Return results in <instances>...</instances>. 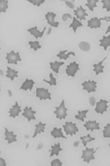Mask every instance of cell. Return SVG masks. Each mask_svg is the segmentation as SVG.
Returning <instances> with one entry per match:
<instances>
[{"instance_id": "obj_1", "label": "cell", "mask_w": 110, "mask_h": 166, "mask_svg": "<svg viewBox=\"0 0 110 166\" xmlns=\"http://www.w3.org/2000/svg\"><path fill=\"white\" fill-rule=\"evenodd\" d=\"M67 110L68 109L66 108L65 105V101L63 100L61 103L58 107H55V110L54 111V113L56 115L57 119L62 120L65 119L67 116Z\"/></svg>"}, {"instance_id": "obj_2", "label": "cell", "mask_w": 110, "mask_h": 166, "mask_svg": "<svg viewBox=\"0 0 110 166\" xmlns=\"http://www.w3.org/2000/svg\"><path fill=\"white\" fill-rule=\"evenodd\" d=\"M94 150V148H86L85 150H83L82 151V159H83V161L89 163L90 162V161L92 160H94L95 157H94V153L96 152V150Z\"/></svg>"}, {"instance_id": "obj_3", "label": "cell", "mask_w": 110, "mask_h": 166, "mask_svg": "<svg viewBox=\"0 0 110 166\" xmlns=\"http://www.w3.org/2000/svg\"><path fill=\"white\" fill-rule=\"evenodd\" d=\"M36 95L40 101L51 100V95L48 89L44 88H37L36 91Z\"/></svg>"}, {"instance_id": "obj_4", "label": "cell", "mask_w": 110, "mask_h": 166, "mask_svg": "<svg viewBox=\"0 0 110 166\" xmlns=\"http://www.w3.org/2000/svg\"><path fill=\"white\" fill-rule=\"evenodd\" d=\"M6 59L8 64L17 65L18 62H21V58L19 55V52H15L14 51H11L9 53H6Z\"/></svg>"}, {"instance_id": "obj_5", "label": "cell", "mask_w": 110, "mask_h": 166, "mask_svg": "<svg viewBox=\"0 0 110 166\" xmlns=\"http://www.w3.org/2000/svg\"><path fill=\"white\" fill-rule=\"evenodd\" d=\"M63 128L66 134L70 135V136L76 135V132L79 131V129L78 128L75 123H73L72 122H66L63 126Z\"/></svg>"}, {"instance_id": "obj_6", "label": "cell", "mask_w": 110, "mask_h": 166, "mask_svg": "<svg viewBox=\"0 0 110 166\" xmlns=\"http://www.w3.org/2000/svg\"><path fill=\"white\" fill-rule=\"evenodd\" d=\"M108 101L104 99H100V101L96 103V106L95 108V111L97 113H100L103 115L104 112H107L108 106Z\"/></svg>"}, {"instance_id": "obj_7", "label": "cell", "mask_w": 110, "mask_h": 166, "mask_svg": "<svg viewBox=\"0 0 110 166\" xmlns=\"http://www.w3.org/2000/svg\"><path fill=\"white\" fill-rule=\"evenodd\" d=\"M79 70V65L76 62H74L67 66L66 69V73L68 76L74 77L75 76L76 73Z\"/></svg>"}, {"instance_id": "obj_8", "label": "cell", "mask_w": 110, "mask_h": 166, "mask_svg": "<svg viewBox=\"0 0 110 166\" xmlns=\"http://www.w3.org/2000/svg\"><path fill=\"white\" fill-rule=\"evenodd\" d=\"M82 86L83 90L86 91L88 93H91L96 91L97 82L94 80L86 81L82 84Z\"/></svg>"}, {"instance_id": "obj_9", "label": "cell", "mask_w": 110, "mask_h": 166, "mask_svg": "<svg viewBox=\"0 0 110 166\" xmlns=\"http://www.w3.org/2000/svg\"><path fill=\"white\" fill-rule=\"evenodd\" d=\"M55 17H56V14L51 12H47L45 15V18L48 24H50L51 26L54 28H58L59 23L58 22H55L54 20Z\"/></svg>"}, {"instance_id": "obj_10", "label": "cell", "mask_w": 110, "mask_h": 166, "mask_svg": "<svg viewBox=\"0 0 110 166\" xmlns=\"http://www.w3.org/2000/svg\"><path fill=\"white\" fill-rule=\"evenodd\" d=\"M36 113V112L33 110L32 107L26 106L25 108L23 109V113L22 115L28 119V121H30L32 120H35V115Z\"/></svg>"}, {"instance_id": "obj_11", "label": "cell", "mask_w": 110, "mask_h": 166, "mask_svg": "<svg viewBox=\"0 0 110 166\" xmlns=\"http://www.w3.org/2000/svg\"><path fill=\"white\" fill-rule=\"evenodd\" d=\"M84 127L87 131L90 130L93 131V130H99L100 129L99 123H97L96 120H89L86 121L84 124Z\"/></svg>"}, {"instance_id": "obj_12", "label": "cell", "mask_w": 110, "mask_h": 166, "mask_svg": "<svg viewBox=\"0 0 110 166\" xmlns=\"http://www.w3.org/2000/svg\"><path fill=\"white\" fill-rule=\"evenodd\" d=\"M101 20L100 18L97 17H93L90 19L87 22V26L90 29H97L101 26Z\"/></svg>"}, {"instance_id": "obj_13", "label": "cell", "mask_w": 110, "mask_h": 166, "mask_svg": "<svg viewBox=\"0 0 110 166\" xmlns=\"http://www.w3.org/2000/svg\"><path fill=\"white\" fill-rule=\"evenodd\" d=\"M46 29V27H44V28L43 30V31H40L37 29V27L35 26L33 28H31L30 29H28V31L29 32L30 35H33L36 39H37L39 38H41L43 36Z\"/></svg>"}, {"instance_id": "obj_14", "label": "cell", "mask_w": 110, "mask_h": 166, "mask_svg": "<svg viewBox=\"0 0 110 166\" xmlns=\"http://www.w3.org/2000/svg\"><path fill=\"white\" fill-rule=\"evenodd\" d=\"M74 15H75L76 19H79L80 20L85 19V17L88 16L86 13V11L81 6L78 7L76 10H74Z\"/></svg>"}, {"instance_id": "obj_15", "label": "cell", "mask_w": 110, "mask_h": 166, "mask_svg": "<svg viewBox=\"0 0 110 166\" xmlns=\"http://www.w3.org/2000/svg\"><path fill=\"white\" fill-rule=\"evenodd\" d=\"M21 112V107L19 105L17 102H15V105H13L11 108L9 110V117L12 118H15L16 117L19 116V113Z\"/></svg>"}, {"instance_id": "obj_16", "label": "cell", "mask_w": 110, "mask_h": 166, "mask_svg": "<svg viewBox=\"0 0 110 166\" xmlns=\"http://www.w3.org/2000/svg\"><path fill=\"white\" fill-rule=\"evenodd\" d=\"M107 57H105L103 59H102L100 62L98 63H95L93 64V70L96 73V75H99L100 73H104V66L103 65L105 61L106 60Z\"/></svg>"}, {"instance_id": "obj_17", "label": "cell", "mask_w": 110, "mask_h": 166, "mask_svg": "<svg viewBox=\"0 0 110 166\" xmlns=\"http://www.w3.org/2000/svg\"><path fill=\"white\" fill-rule=\"evenodd\" d=\"M5 130H6L5 139L8 141V143L11 144L13 142H17V135L14 134L13 131H9L8 130L6 127L5 128Z\"/></svg>"}, {"instance_id": "obj_18", "label": "cell", "mask_w": 110, "mask_h": 166, "mask_svg": "<svg viewBox=\"0 0 110 166\" xmlns=\"http://www.w3.org/2000/svg\"><path fill=\"white\" fill-rule=\"evenodd\" d=\"M35 84V82L33 80L26 79L25 81L23 83L22 86L20 88V90H22L24 91H32L33 86Z\"/></svg>"}, {"instance_id": "obj_19", "label": "cell", "mask_w": 110, "mask_h": 166, "mask_svg": "<svg viewBox=\"0 0 110 166\" xmlns=\"http://www.w3.org/2000/svg\"><path fill=\"white\" fill-rule=\"evenodd\" d=\"M46 126V124L45 123H42L41 122H39L38 124L35 125V132L34 134L33 135V138H35L38 134L44 132V130H45V127Z\"/></svg>"}, {"instance_id": "obj_20", "label": "cell", "mask_w": 110, "mask_h": 166, "mask_svg": "<svg viewBox=\"0 0 110 166\" xmlns=\"http://www.w3.org/2000/svg\"><path fill=\"white\" fill-rule=\"evenodd\" d=\"M68 50H64L61 51L57 55V57H59L60 59H64V60H67L68 57H70V55H73L74 57H75V53L74 52H68Z\"/></svg>"}, {"instance_id": "obj_21", "label": "cell", "mask_w": 110, "mask_h": 166, "mask_svg": "<svg viewBox=\"0 0 110 166\" xmlns=\"http://www.w3.org/2000/svg\"><path fill=\"white\" fill-rule=\"evenodd\" d=\"M6 77L11 79V80L13 81L15 77H18V72L14 69H11L9 67H7Z\"/></svg>"}, {"instance_id": "obj_22", "label": "cell", "mask_w": 110, "mask_h": 166, "mask_svg": "<svg viewBox=\"0 0 110 166\" xmlns=\"http://www.w3.org/2000/svg\"><path fill=\"white\" fill-rule=\"evenodd\" d=\"M51 135H52L54 138H63L65 139H67V138L65 136H64L63 132H62V129L60 128H54L52 130V131L51 132Z\"/></svg>"}, {"instance_id": "obj_23", "label": "cell", "mask_w": 110, "mask_h": 166, "mask_svg": "<svg viewBox=\"0 0 110 166\" xmlns=\"http://www.w3.org/2000/svg\"><path fill=\"white\" fill-rule=\"evenodd\" d=\"M110 46V35L103 36V39L100 40V46L103 47L105 51L107 50Z\"/></svg>"}, {"instance_id": "obj_24", "label": "cell", "mask_w": 110, "mask_h": 166, "mask_svg": "<svg viewBox=\"0 0 110 166\" xmlns=\"http://www.w3.org/2000/svg\"><path fill=\"white\" fill-rule=\"evenodd\" d=\"M51 154H50V157H51L53 156H54V155L58 156L59 152L63 150V149L61 148L60 143H55L54 145L51 146Z\"/></svg>"}, {"instance_id": "obj_25", "label": "cell", "mask_w": 110, "mask_h": 166, "mask_svg": "<svg viewBox=\"0 0 110 166\" xmlns=\"http://www.w3.org/2000/svg\"><path fill=\"white\" fill-rule=\"evenodd\" d=\"M64 64V62H57L55 61L54 62H50V68L52 69V71L58 74L59 73V68L63 66Z\"/></svg>"}, {"instance_id": "obj_26", "label": "cell", "mask_w": 110, "mask_h": 166, "mask_svg": "<svg viewBox=\"0 0 110 166\" xmlns=\"http://www.w3.org/2000/svg\"><path fill=\"white\" fill-rule=\"evenodd\" d=\"M82 26H83V24L79 20H78L75 17H73V21L71 23V24L70 25V28L73 29L74 33H76L78 28L82 27Z\"/></svg>"}, {"instance_id": "obj_27", "label": "cell", "mask_w": 110, "mask_h": 166, "mask_svg": "<svg viewBox=\"0 0 110 166\" xmlns=\"http://www.w3.org/2000/svg\"><path fill=\"white\" fill-rule=\"evenodd\" d=\"M89 110H83L81 111H78V114L75 116V119L77 120H79L81 121H84L86 117V114L88 113Z\"/></svg>"}, {"instance_id": "obj_28", "label": "cell", "mask_w": 110, "mask_h": 166, "mask_svg": "<svg viewBox=\"0 0 110 166\" xmlns=\"http://www.w3.org/2000/svg\"><path fill=\"white\" fill-rule=\"evenodd\" d=\"M79 48L82 51L88 52L90 50L91 46L90 44L86 41H81L79 44Z\"/></svg>"}, {"instance_id": "obj_29", "label": "cell", "mask_w": 110, "mask_h": 166, "mask_svg": "<svg viewBox=\"0 0 110 166\" xmlns=\"http://www.w3.org/2000/svg\"><path fill=\"white\" fill-rule=\"evenodd\" d=\"M81 139L82 141V143H83V146H86L87 143L92 142L93 141H94L95 138L92 137L90 134H88L86 136L81 137Z\"/></svg>"}, {"instance_id": "obj_30", "label": "cell", "mask_w": 110, "mask_h": 166, "mask_svg": "<svg viewBox=\"0 0 110 166\" xmlns=\"http://www.w3.org/2000/svg\"><path fill=\"white\" fill-rule=\"evenodd\" d=\"M97 2H99L98 0H88L87 4H86V6L89 8V9L91 11H93L94 8L97 6Z\"/></svg>"}, {"instance_id": "obj_31", "label": "cell", "mask_w": 110, "mask_h": 166, "mask_svg": "<svg viewBox=\"0 0 110 166\" xmlns=\"http://www.w3.org/2000/svg\"><path fill=\"white\" fill-rule=\"evenodd\" d=\"M29 44L30 48L33 49L35 51H37L38 50L41 48V46H40V43L39 41H29Z\"/></svg>"}, {"instance_id": "obj_32", "label": "cell", "mask_w": 110, "mask_h": 166, "mask_svg": "<svg viewBox=\"0 0 110 166\" xmlns=\"http://www.w3.org/2000/svg\"><path fill=\"white\" fill-rule=\"evenodd\" d=\"M8 1L0 0V13L2 12H6L8 8Z\"/></svg>"}, {"instance_id": "obj_33", "label": "cell", "mask_w": 110, "mask_h": 166, "mask_svg": "<svg viewBox=\"0 0 110 166\" xmlns=\"http://www.w3.org/2000/svg\"><path fill=\"white\" fill-rule=\"evenodd\" d=\"M50 77V80H46L44 79L43 81H45L46 83H48L50 86H56L57 85V80L54 77L52 73H50L49 75Z\"/></svg>"}, {"instance_id": "obj_34", "label": "cell", "mask_w": 110, "mask_h": 166, "mask_svg": "<svg viewBox=\"0 0 110 166\" xmlns=\"http://www.w3.org/2000/svg\"><path fill=\"white\" fill-rule=\"evenodd\" d=\"M103 137L104 138H110V124L108 123L104 127V129L103 130Z\"/></svg>"}, {"instance_id": "obj_35", "label": "cell", "mask_w": 110, "mask_h": 166, "mask_svg": "<svg viewBox=\"0 0 110 166\" xmlns=\"http://www.w3.org/2000/svg\"><path fill=\"white\" fill-rule=\"evenodd\" d=\"M28 1L31 4H32L33 6H40L45 2V1L44 0H29Z\"/></svg>"}, {"instance_id": "obj_36", "label": "cell", "mask_w": 110, "mask_h": 166, "mask_svg": "<svg viewBox=\"0 0 110 166\" xmlns=\"http://www.w3.org/2000/svg\"><path fill=\"white\" fill-rule=\"evenodd\" d=\"M103 4V9H106L107 11H110V0H103L101 1Z\"/></svg>"}, {"instance_id": "obj_37", "label": "cell", "mask_w": 110, "mask_h": 166, "mask_svg": "<svg viewBox=\"0 0 110 166\" xmlns=\"http://www.w3.org/2000/svg\"><path fill=\"white\" fill-rule=\"evenodd\" d=\"M51 165L52 166H63V163L59 159H55L51 162Z\"/></svg>"}, {"instance_id": "obj_38", "label": "cell", "mask_w": 110, "mask_h": 166, "mask_svg": "<svg viewBox=\"0 0 110 166\" xmlns=\"http://www.w3.org/2000/svg\"><path fill=\"white\" fill-rule=\"evenodd\" d=\"M69 18L72 19V17L71 16V15H70V13H65L62 17V19L64 22H66Z\"/></svg>"}, {"instance_id": "obj_39", "label": "cell", "mask_w": 110, "mask_h": 166, "mask_svg": "<svg viewBox=\"0 0 110 166\" xmlns=\"http://www.w3.org/2000/svg\"><path fill=\"white\" fill-rule=\"evenodd\" d=\"M64 2H65V4L66 5V6L68 7H69L70 9H73L75 8L74 4L71 1H65Z\"/></svg>"}, {"instance_id": "obj_40", "label": "cell", "mask_w": 110, "mask_h": 166, "mask_svg": "<svg viewBox=\"0 0 110 166\" xmlns=\"http://www.w3.org/2000/svg\"><path fill=\"white\" fill-rule=\"evenodd\" d=\"M89 102L90 103V105L93 106H94L95 103H96V99L94 97H90L89 98Z\"/></svg>"}, {"instance_id": "obj_41", "label": "cell", "mask_w": 110, "mask_h": 166, "mask_svg": "<svg viewBox=\"0 0 110 166\" xmlns=\"http://www.w3.org/2000/svg\"><path fill=\"white\" fill-rule=\"evenodd\" d=\"M6 160L3 159L0 157V166H6Z\"/></svg>"}, {"instance_id": "obj_42", "label": "cell", "mask_w": 110, "mask_h": 166, "mask_svg": "<svg viewBox=\"0 0 110 166\" xmlns=\"http://www.w3.org/2000/svg\"><path fill=\"white\" fill-rule=\"evenodd\" d=\"M100 19L102 20H105V21H107V22H109L110 21V17H102V18H100Z\"/></svg>"}, {"instance_id": "obj_43", "label": "cell", "mask_w": 110, "mask_h": 166, "mask_svg": "<svg viewBox=\"0 0 110 166\" xmlns=\"http://www.w3.org/2000/svg\"><path fill=\"white\" fill-rule=\"evenodd\" d=\"M110 26H108V29L107 30V31H106V32H105V34H107L108 33H109V32H110Z\"/></svg>"}, {"instance_id": "obj_44", "label": "cell", "mask_w": 110, "mask_h": 166, "mask_svg": "<svg viewBox=\"0 0 110 166\" xmlns=\"http://www.w3.org/2000/svg\"><path fill=\"white\" fill-rule=\"evenodd\" d=\"M0 50H1V48H0Z\"/></svg>"}, {"instance_id": "obj_45", "label": "cell", "mask_w": 110, "mask_h": 166, "mask_svg": "<svg viewBox=\"0 0 110 166\" xmlns=\"http://www.w3.org/2000/svg\"><path fill=\"white\" fill-rule=\"evenodd\" d=\"M0 91H1V89H0Z\"/></svg>"}]
</instances>
